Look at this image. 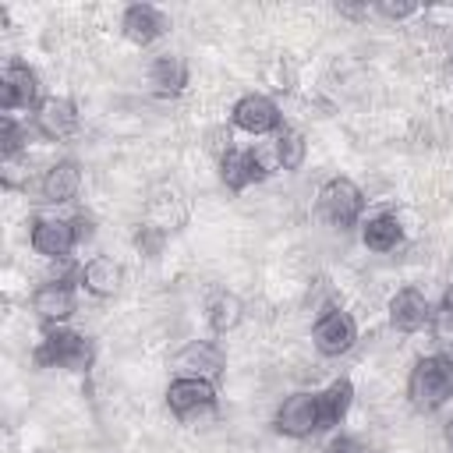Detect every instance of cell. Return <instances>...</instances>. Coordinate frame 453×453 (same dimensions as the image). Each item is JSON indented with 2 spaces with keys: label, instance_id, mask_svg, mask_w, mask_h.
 Instances as JSON below:
<instances>
[{
  "label": "cell",
  "instance_id": "7",
  "mask_svg": "<svg viewBox=\"0 0 453 453\" xmlns=\"http://www.w3.org/2000/svg\"><path fill=\"white\" fill-rule=\"evenodd\" d=\"M39 78L28 64L21 60H7L4 74H0V106L4 113L11 110H39Z\"/></svg>",
  "mask_w": 453,
  "mask_h": 453
},
{
  "label": "cell",
  "instance_id": "3",
  "mask_svg": "<svg viewBox=\"0 0 453 453\" xmlns=\"http://www.w3.org/2000/svg\"><path fill=\"white\" fill-rule=\"evenodd\" d=\"M365 212V191L350 180V177H333L319 188V216L336 226V230H350Z\"/></svg>",
  "mask_w": 453,
  "mask_h": 453
},
{
  "label": "cell",
  "instance_id": "9",
  "mask_svg": "<svg viewBox=\"0 0 453 453\" xmlns=\"http://www.w3.org/2000/svg\"><path fill=\"white\" fill-rule=\"evenodd\" d=\"M32 124L42 138L50 142H60V138H71L81 124V113H78V103L67 99V96H50L39 103V110L32 113Z\"/></svg>",
  "mask_w": 453,
  "mask_h": 453
},
{
  "label": "cell",
  "instance_id": "2",
  "mask_svg": "<svg viewBox=\"0 0 453 453\" xmlns=\"http://www.w3.org/2000/svg\"><path fill=\"white\" fill-rule=\"evenodd\" d=\"M453 396V357L425 354L407 375V400L414 411H439Z\"/></svg>",
  "mask_w": 453,
  "mask_h": 453
},
{
  "label": "cell",
  "instance_id": "28",
  "mask_svg": "<svg viewBox=\"0 0 453 453\" xmlns=\"http://www.w3.org/2000/svg\"><path fill=\"white\" fill-rule=\"evenodd\" d=\"M71 226H74V237H78V244H81V241H88V237L96 234V230H92L96 223H92L88 216H74V219H71Z\"/></svg>",
  "mask_w": 453,
  "mask_h": 453
},
{
  "label": "cell",
  "instance_id": "15",
  "mask_svg": "<svg viewBox=\"0 0 453 453\" xmlns=\"http://www.w3.org/2000/svg\"><path fill=\"white\" fill-rule=\"evenodd\" d=\"M120 28H124V35H127L134 46H149V42H156L159 35H166L170 18H166L159 7H152V4H131V7L124 11V18H120Z\"/></svg>",
  "mask_w": 453,
  "mask_h": 453
},
{
  "label": "cell",
  "instance_id": "14",
  "mask_svg": "<svg viewBox=\"0 0 453 453\" xmlns=\"http://www.w3.org/2000/svg\"><path fill=\"white\" fill-rule=\"evenodd\" d=\"M389 322H393V329H400V333H418V329H425V326L432 322V304H428V297H425L421 290H414V287L396 290V294L389 297Z\"/></svg>",
  "mask_w": 453,
  "mask_h": 453
},
{
  "label": "cell",
  "instance_id": "31",
  "mask_svg": "<svg viewBox=\"0 0 453 453\" xmlns=\"http://www.w3.org/2000/svg\"><path fill=\"white\" fill-rule=\"evenodd\" d=\"M446 442H449V446H453V421H449V425H446Z\"/></svg>",
  "mask_w": 453,
  "mask_h": 453
},
{
  "label": "cell",
  "instance_id": "5",
  "mask_svg": "<svg viewBox=\"0 0 453 453\" xmlns=\"http://www.w3.org/2000/svg\"><path fill=\"white\" fill-rule=\"evenodd\" d=\"M354 340H357V326L343 308H326L311 326V343H315V350L322 357L347 354L354 347Z\"/></svg>",
  "mask_w": 453,
  "mask_h": 453
},
{
  "label": "cell",
  "instance_id": "16",
  "mask_svg": "<svg viewBox=\"0 0 453 453\" xmlns=\"http://www.w3.org/2000/svg\"><path fill=\"white\" fill-rule=\"evenodd\" d=\"M78 283H81L88 294H96V297H113V294L120 290V283H124V269H120V262H113L110 255H92V258L78 269Z\"/></svg>",
  "mask_w": 453,
  "mask_h": 453
},
{
  "label": "cell",
  "instance_id": "13",
  "mask_svg": "<svg viewBox=\"0 0 453 453\" xmlns=\"http://www.w3.org/2000/svg\"><path fill=\"white\" fill-rule=\"evenodd\" d=\"M28 241L42 258H67L78 248L71 219H35Z\"/></svg>",
  "mask_w": 453,
  "mask_h": 453
},
{
  "label": "cell",
  "instance_id": "26",
  "mask_svg": "<svg viewBox=\"0 0 453 453\" xmlns=\"http://www.w3.org/2000/svg\"><path fill=\"white\" fill-rule=\"evenodd\" d=\"M375 11H379L382 18H393V21H400V18H411V14H418V4H389V0H379V4H375Z\"/></svg>",
  "mask_w": 453,
  "mask_h": 453
},
{
  "label": "cell",
  "instance_id": "8",
  "mask_svg": "<svg viewBox=\"0 0 453 453\" xmlns=\"http://www.w3.org/2000/svg\"><path fill=\"white\" fill-rule=\"evenodd\" d=\"M78 308V294H74V283L67 276H57V280H46L35 287L32 294V311L46 322V326H64Z\"/></svg>",
  "mask_w": 453,
  "mask_h": 453
},
{
  "label": "cell",
  "instance_id": "6",
  "mask_svg": "<svg viewBox=\"0 0 453 453\" xmlns=\"http://www.w3.org/2000/svg\"><path fill=\"white\" fill-rule=\"evenodd\" d=\"M166 407L188 421L195 414H209L216 411V386L209 379H195V375H177L170 386H166Z\"/></svg>",
  "mask_w": 453,
  "mask_h": 453
},
{
  "label": "cell",
  "instance_id": "27",
  "mask_svg": "<svg viewBox=\"0 0 453 453\" xmlns=\"http://www.w3.org/2000/svg\"><path fill=\"white\" fill-rule=\"evenodd\" d=\"M326 453H368V446H365L357 435H336V439L326 446Z\"/></svg>",
  "mask_w": 453,
  "mask_h": 453
},
{
  "label": "cell",
  "instance_id": "21",
  "mask_svg": "<svg viewBox=\"0 0 453 453\" xmlns=\"http://www.w3.org/2000/svg\"><path fill=\"white\" fill-rule=\"evenodd\" d=\"M241 315H244V304H241V297L237 294H216L212 301H209V311H205V319H209V326H212V333H230L237 322H241Z\"/></svg>",
  "mask_w": 453,
  "mask_h": 453
},
{
  "label": "cell",
  "instance_id": "30",
  "mask_svg": "<svg viewBox=\"0 0 453 453\" xmlns=\"http://www.w3.org/2000/svg\"><path fill=\"white\" fill-rule=\"evenodd\" d=\"M442 304H449V308H453V283L442 290Z\"/></svg>",
  "mask_w": 453,
  "mask_h": 453
},
{
  "label": "cell",
  "instance_id": "10",
  "mask_svg": "<svg viewBox=\"0 0 453 453\" xmlns=\"http://www.w3.org/2000/svg\"><path fill=\"white\" fill-rule=\"evenodd\" d=\"M280 106L269 99V96H262V92H248V96H241L237 103H234V110H230V124L234 127H241V131H248V134H269V131H280Z\"/></svg>",
  "mask_w": 453,
  "mask_h": 453
},
{
  "label": "cell",
  "instance_id": "4",
  "mask_svg": "<svg viewBox=\"0 0 453 453\" xmlns=\"http://www.w3.org/2000/svg\"><path fill=\"white\" fill-rule=\"evenodd\" d=\"M273 428L280 435H290V439H308L315 432H322V411H319V393H290L280 407H276V418H273Z\"/></svg>",
  "mask_w": 453,
  "mask_h": 453
},
{
  "label": "cell",
  "instance_id": "12",
  "mask_svg": "<svg viewBox=\"0 0 453 453\" xmlns=\"http://www.w3.org/2000/svg\"><path fill=\"white\" fill-rule=\"evenodd\" d=\"M173 368L180 372V375H195V379H219L223 375V368H226V357H223V350L212 343V340H195V343H188L177 357H173Z\"/></svg>",
  "mask_w": 453,
  "mask_h": 453
},
{
  "label": "cell",
  "instance_id": "1",
  "mask_svg": "<svg viewBox=\"0 0 453 453\" xmlns=\"http://www.w3.org/2000/svg\"><path fill=\"white\" fill-rule=\"evenodd\" d=\"M39 368H67V372H88L96 361V347L85 333L67 329V326H46L42 340L32 354Z\"/></svg>",
  "mask_w": 453,
  "mask_h": 453
},
{
  "label": "cell",
  "instance_id": "25",
  "mask_svg": "<svg viewBox=\"0 0 453 453\" xmlns=\"http://www.w3.org/2000/svg\"><path fill=\"white\" fill-rule=\"evenodd\" d=\"M432 336L439 340V343H446V347H453V308L449 304H439L435 311H432Z\"/></svg>",
  "mask_w": 453,
  "mask_h": 453
},
{
  "label": "cell",
  "instance_id": "24",
  "mask_svg": "<svg viewBox=\"0 0 453 453\" xmlns=\"http://www.w3.org/2000/svg\"><path fill=\"white\" fill-rule=\"evenodd\" d=\"M163 241H166V234L156 230V226H149V223H142L138 234H134V248H138L145 258H156V255L163 251Z\"/></svg>",
  "mask_w": 453,
  "mask_h": 453
},
{
  "label": "cell",
  "instance_id": "23",
  "mask_svg": "<svg viewBox=\"0 0 453 453\" xmlns=\"http://www.w3.org/2000/svg\"><path fill=\"white\" fill-rule=\"evenodd\" d=\"M25 142H28V131L21 124H14L11 117H4L0 120V152H4V159H14L25 149Z\"/></svg>",
  "mask_w": 453,
  "mask_h": 453
},
{
  "label": "cell",
  "instance_id": "29",
  "mask_svg": "<svg viewBox=\"0 0 453 453\" xmlns=\"http://www.w3.org/2000/svg\"><path fill=\"white\" fill-rule=\"evenodd\" d=\"M336 11H340V14H347V18H361V14L368 11V7H354V4H336Z\"/></svg>",
  "mask_w": 453,
  "mask_h": 453
},
{
  "label": "cell",
  "instance_id": "18",
  "mask_svg": "<svg viewBox=\"0 0 453 453\" xmlns=\"http://www.w3.org/2000/svg\"><path fill=\"white\" fill-rule=\"evenodd\" d=\"M149 81L156 85L159 96H180L184 85H188V64H184V57H177V53L156 57L152 67H149Z\"/></svg>",
  "mask_w": 453,
  "mask_h": 453
},
{
  "label": "cell",
  "instance_id": "22",
  "mask_svg": "<svg viewBox=\"0 0 453 453\" xmlns=\"http://www.w3.org/2000/svg\"><path fill=\"white\" fill-rule=\"evenodd\" d=\"M276 166L280 170H297L301 163H304V152H308V142H304V134L301 131H294V127H283L280 134H276Z\"/></svg>",
  "mask_w": 453,
  "mask_h": 453
},
{
  "label": "cell",
  "instance_id": "11",
  "mask_svg": "<svg viewBox=\"0 0 453 453\" xmlns=\"http://www.w3.org/2000/svg\"><path fill=\"white\" fill-rule=\"evenodd\" d=\"M265 177H269V170H265V163L255 149H230V152L219 156V180L234 195H241L244 188H251Z\"/></svg>",
  "mask_w": 453,
  "mask_h": 453
},
{
  "label": "cell",
  "instance_id": "17",
  "mask_svg": "<svg viewBox=\"0 0 453 453\" xmlns=\"http://www.w3.org/2000/svg\"><path fill=\"white\" fill-rule=\"evenodd\" d=\"M78 188H81V166H78L74 159H57V163L42 173V180H39L42 202H53V205L71 202V198L78 195Z\"/></svg>",
  "mask_w": 453,
  "mask_h": 453
},
{
  "label": "cell",
  "instance_id": "20",
  "mask_svg": "<svg viewBox=\"0 0 453 453\" xmlns=\"http://www.w3.org/2000/svg\"><path fill=\"white\" fill-rule=\"evenodd\" d=\"M361 241L372 251H393L403 241V226H400V219L393 212H379L361 226Z\"/></svg>",
  "mask_w": 453,
  "mask_h": 453
},
{
  "label": "cell",
  "instance_id": "19",
  "mask_svg": "<svg viewBox=\"0 0 453 453\" xmlns=\"http://www.w3.org/2000/svg\"><path fill=\"white\" fill-rule=\"evenodd\" d=\"M350 403H354V382H350V379H333V382H329V386L319 393L322 432H326V428H333V425H340V421L347 418Z\"/></svg>",
  "mask_w": 453,
  "mask_h": 453
}]
</instances>
